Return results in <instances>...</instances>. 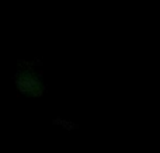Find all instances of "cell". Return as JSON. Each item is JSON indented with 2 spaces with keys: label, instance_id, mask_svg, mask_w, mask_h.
<instances>
[{
  "label": "cell",
  "instance_id": "cell-2",
  "mask_svg": "<svg viewBox=\"0 0 160 153\" xmlns=\"http://www.w3.org/2000/svg\"><path fill=\"white\" fill-rule=\"evenodd\" d=\"M56 122H58L59 125H61L62 128H65V129H73V128H75V124H73L72 121H69V120H63V118H59Z\"/></svg>",
  "mask_w": 160,
  "mask_h": 153
},
{
  "label": "cell",
  "instance_id": "cell-1",
  "mask_svg": "<svg viewBox=\"0 0 160 153\" xmlns=\"http://www.w3.org/2000/svg\"><path fill=\"white\" fill-rule=\"evenodd\" d=\"M14 80L18 91L27 97H39L44 93V83L37 61H25L17 70Z\"/></svg>",
  "mask_w": 160,
  "mask_h": 153
}]
</instances>
